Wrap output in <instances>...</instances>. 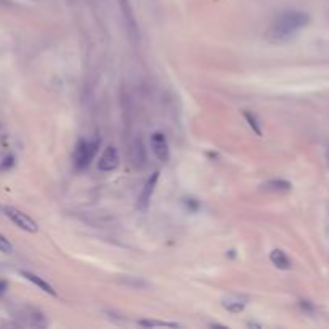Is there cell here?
<instances>
[{"label": "cell", "mask_w": 329, "mask_h": 329, "mask_svg": "<svg viewBox=\"0 0 329 329\" xmlns=\"http://www.w3.org/2000/svg\"><path fill=\"white\" fill-rule=\"evenodd\" d=\"M307 24H308V15L302 13V11H286L273 24L271 34L276 39H286L291 37L297 31H300Z\"/></svg>", "instance_id": "6da1fadb"}, {"label": "cell", "mask_w": 329, "mask_h": 329, "mask_svg": "<svg viewBox=\"0 0 329 329\" xmlns=\"http://www.w3.org/2000/svg\"><path fill=\"white\" fill-rule=\"evenodd\" d=\"M100 142L93 140V142H87V140H81L77 143L74 150V166L77 170H82L90 166V162L95 157L96 151H98Z\"/></svg>", "instance_id": "7a4b0ae2"}, {"label": "cell", "mask_w": 329, "mask_h": 329, "mask_svg": "<svg viewBox=\"0 0 329 329\" xmlns=\"http://www.w3.org/2000/svg\"><path fill=\"white\" fill-rule=\"evenodd\" d=\"M3 212L18 228L28 231V233H35V231L39 230L37 223H35L31 217H29L28 214H24V212H21V210L15 209V207H5Z\"/></svg>", "instance_id": "3957f363"}, {"label": "cell", "mask_w": 329, "mask_h": 329, "mask_svg": "<svg viewBox=\"0 0 329 329\" xmlns=\"http://www.w3.org/2000/svg\"><path fill=\"white\" fill-rule=\"evenodd\" d=\"M120 11H122V18L125 21V29L129 32V37L132 39V42L138 40V26H137V20H135V13L130 7L129 0H118Z\"/></svg>", "instance_id": "277c9868"}, {"label": "cell", "mask_w": 329, "mask_h": 329, "mask_svg": "<svg viewBox=\"0 0 329 329\" xmlns=\"http://www.w3.org/2000/svg\"><path fill=\"white\" fill-rule=\"evenodd\" d=\"M151 148H153V153L156 154V157L161 162H167L170 157V150H169V143L167 138L164 133L156 132L151 137Z\"/></svg>", "instance_id": "5b68a950"}, {"label": "cell", "mask_w": 329, "mask_h": 329, "mask_svg": "<svg viewBox=\"0 0 329 329\" xmlns=\"http://www.w3.org/2000/svg\"><path fill=\"white\" fill-rule=\"evenodd\" d=\"M119 166V154L116 151L114 146H106L105 151L100 156L98 161V169L101 172H113Z\"/></svg>", "instance_id": "8992f818"}, {"label": "cell", "mask_w": 329, "mask_h": 329, "mask_svg": "<svg viewBox=\"0 0 329 329\" xmlns=\"http://www.w3.org/2000/svg\"><path fill=\"white\" fill-rule=\"evenodd\" d=\"M157 180H159V172H154L148 179V181L145 183L143 190H142V193H140V196H138V203H137L138 209L145 210L146 207H148L150 201H151V196H153V193H154V188H156Z\"/></svg>", "instance_id": "52a82bcc"}, {"label": "cell", "mask_w": 329, "mask_h": 329, "mask_svg": "<svg viewBox=\"0 0 329 329\" xmlns=\"http://www.w3.org/2000/svg\"><path fill=\"white\" fill-rule=\"evenodd\" d=\"M21 275L28 279V281H31L32 284H35L37 288H40L44 292H47V294L50 296H57V291L53 289L52 284H48L44 278H40L39 275H35V273H31V271H21Z\"/></svg>", "instance_id": "ba28073f"}, {"label": "cell", "mask_w": 329, "mask_h": 329, "mask_svg": "<svg viewBox=\"0 0 329 329\" xmlns=\"http://www.w3.org/2000/svg\"><path fill=\"white\" fill-rule=\"evenodd\" d=\"M246 307V297L242 296H230L223 300V308L231 313H239Z\"/></svg>", "instance_id": "9c48e42d"}, {"label": "cell", "mask_w": 329, "mask_h": 329, "mask_svg": "<svg viewBox=\"0 0 329 329\" xmlns=\"http://www.w3.org/2000/svg\"><path fill=\"white\" fill-rule=\"evenodd\" d=\"M130 154H132V162L135 164V166L142 167L145 161H146V153H145V146H143V142L140 138H137L135 142L132 145V150H130Z\"/></svg>", "instance_id": "30bf717a"}, {"label": "cell", "mask_w": 329, "mask_h": 329, "mask_svg": "<svg viewBox=\"0 0 329 329\" xmlns=\"http://www.w3.org/2000/svg\"><path fill=\"white\" fill-rule=\"evenodd\" d=\"M270 260L273 262V265H275L276 268H279V270H289L291 265H292L288 255H286L283 251H279V249H275V251H271Z\"/></svg>", "instance_id": "8fae6325"}, {"label": "cell", "mask_w": 329, "mask_h": 329, "mask_svg": "<svg viewBox=\"0 0 329 329\" xmlns=\"http://www.w3.org/2000/svg\"><path fill=\"white\" fill-rule=\"evenodd\" d=\"M262 188L267 191H289L292 185L289 183L288 180H281V179H275V180H268L265 181Z\"/></svg>", "instance_id": "7c38bea8"}, {"label": "cell", "mask_w": 329, "mask_h": 329, "mask_svg": "<svg viewBox=\"0 0 329 329\" xmlns=\"http://www.w3.org/2000/svg\"><path fill=\"white\" fill-rule=\"evenodd\" d=\"M140 326L145 328H156V326H164V328H179L177 323H166V321H153V320H142L138 321Z\"/></svg>", "instance_id": "4fadbf2b"}, {"label": "cell", "mask_w": 329, "mask_h": 329, "mask_svg": "<svg viewBox=\"0 0 329 329\" xmlns=\"http://www.w3.org/2000/svg\"><path fill=\"white\" fill-rule=\"evenodd\" d=\"M244 118H246V120H247L249 127H251V129L260 137V135H262V129H260V125H259L257 118H255V116H252L251 113H244Z\"/></svg>", "instance_id": "5bb4252c"}, {"label": "cell", "mask_w": 329, "mask_h": 329, "mask_svg": "<svg viewBox=\"0 0 329 329\" xmlns=\"http://www.w3.org/2000/svg\"><path fill=\"white\" fill-rule=\"evenodd\" d=\"M0 252L3 254H11L13 252V246L10 244V241L5 236L0 235Z\"/></svg>", "instance_id": "9a60e30c"}, {"label": "cell", "mask_w": 329, "mask_h": 329, "mask_svg": "<svg viewBox=\"0 0 329 329\" xmlns=\"http://www.w3.org/2000/svg\"><path fill=\"white\" fill-rule=\"evenodd\" d=\"M185 204H186V207H188V209H190V210H196L198 207H199V204H198V201H196V199H186V203H185Z\"/></svg>", "instance_id": "2e32d148"}, {"label": "cell", "mask_w": 329, "mask_h": 329, "mask_svg": "<svg viewBox=\"0 0 329 329\" xmlns=\"http://www.w3.org/2000/svg\"><path fill=\"white\" fill-rule=\"evenodd\" d=\"M3 162H5V164H2V169H7V167H11V166H13V157H11V156H10V157H7V159H5Z\"/></svg>", "instance_id": "e0dca14e"}, {"label": "cell", "mask_w": 329, "mask_h": 329, "mask_svg": "<svg viewBox=\"0 0 329 329\" xmlns=\"http://www.w3.org/2000/svg\"><path fill=\"white\" fill-rule=\"evenodd\" d=\"M8 288V283L7 281H0V294H3L5 291Z\"/></svg>", "instance_id": "ac0fdd59"}]
</instances>
